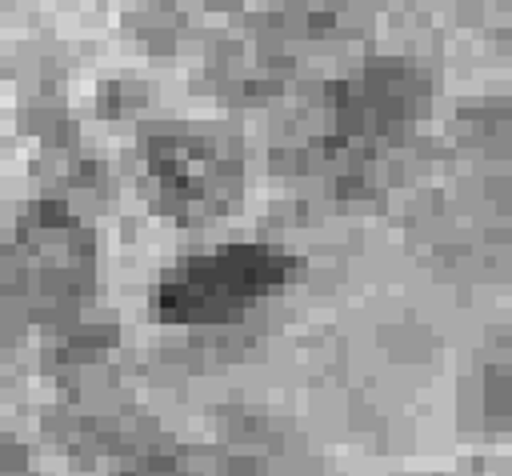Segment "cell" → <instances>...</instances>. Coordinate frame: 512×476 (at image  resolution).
I'll return each instance as SVG.
<instances>
[{
  "mask_svg": "<svg viewBox=\"0 0 512 476\" xmlns=\"http://www.w3.org/2000/svg\"><path fill=\"white\" fill-rule=\"evenodd\" d=\"M244 0H208V8H240Z\"/></svg>",
  "mask_w": 512,
  "mask_h": 476,
  "instance_id": "obj_6",
  "label": "cell"
},
{
  "mask_svg": "<svg viewBox=\"0 0 512 476\" xmlns=\"http://www.w3.org/2000/svg\"><path fill=\"white\" fill-rule=\"evenodd\" d=\"M428 104V80L404 60H368L324 88V132L312 136L316 168H364L404 144Z\"/></svg>",
  "mask_w": 512,
  "mask_h": 476,
  "instance_id": "obj_3",
  "label": "cell"
},
{
  "mask_svg": "<svg viewBox=\"0 0 512 476\" xmlns=\"http://www.w3.org/2000/svg\"><path fill=\"white\" fill-rule=\"evenodd\" d=\"M304 276V260L280 244L232 240L180 256L152 284V320L176 328H224L256 312Z\"/></svg>",
  "mask_w": 512,
  "mask_h": 476,
  "instance_id": "obj_2",
  "label": "cell"
},
{
  "mask_svg": "<svg viewBox=\"0 0 512 476\" xmlns=\"http://www.w3.org/2000/svg\"><path fill=\"white\" fill-rule=\"evenodd\" d=\"M4 4H8V0H0V8H4Z\"/></svg>",
  "mask_w": 512,
  "mask_h": 476,
  "instance_id": "obj_7",
  "label": "cell"
},
{
  "mask_svg": "<svg viewBox=\"0 0 512 476\" xmlns=\"http://www.w3.org/2000/svg\"><path fill=\"white\" fill-rule=\"evenodd\" d=\"M500 372H504V368H492V372H488V384H500ZM488 412H504V400H500L496 392H488Z\"/></svg>",
  "mask_w": 512,
  "mask_h": 476,
  "instance_id": "obj_5",
  "label": "cell"
},
{
  "mask_svg": "<svg viewBox=\"0 0 512 476\" xmlns=\"http://www.w3.org/2000/svg\"><path fill=\"white\" fill-rule=\"evenodd\" d=\"M144 188L152 208L180 228H204L236 208L244 192V160L204 132H144Z\"/></svg>",
  "mask_w": 512,
  "mask_h": 476,
  "instance_id": "obj_4",
  "label": "cell"
},
{
  "mask_svg": "<svg viewBox=\"0 0 512 476\" xmlns=\"http://www.w3.org/2000/svg\"><path fill=\"white\" fill-rule=\"evenodd\" d=\"M96 284V236L56 196L32 200L0 252V304L24 324L76 316Z\"/></svg>",
  "mask_w": 512,
  "mask_h": 476,
  "instance_id": "obj_1",
  "label": "cell"
}]
</instances>
